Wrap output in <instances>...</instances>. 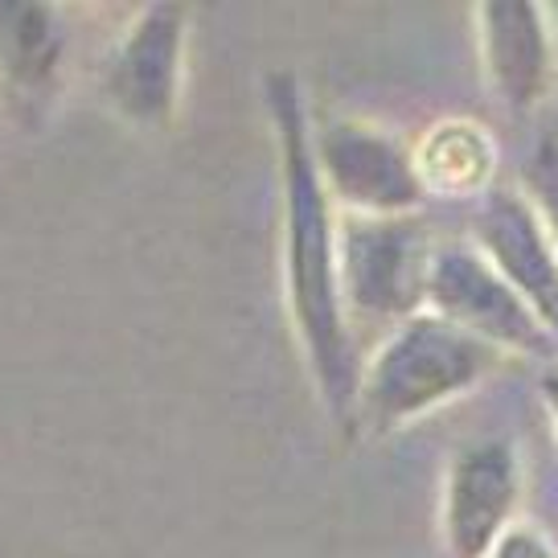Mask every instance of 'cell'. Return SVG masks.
<instances>
[{"label":"cell","instance_id":"cell-1","mask_svg":"<svg viewBox=\"0 0 558 558\" xmlns=\"http://www.w3.org/2000/svg\"><path fill=\"white\" fill-rule=\"evenodd\" d=\"M267 111L276 123L279 185H283V288L292 325L304 345V362L316 395L332 418L349 423L357 402V353L337 288V214L325 181L316 173L308 111L300 83L276 70L267 78Z\"/></svg>","mask_w":558,"mask_h":558},{"label":"cell","instance_id":"cell-2","mask_svg":"<svg viewBox=\"0 0 558 558\" xmlns=\"http://www.w3.org/2000/svg\"><path fill=\"white\" fill-rule=\"evenodd\" d=\"M493 366L497 349L452 329L439 316L418 313L390 329L378 353L362 366L353 418L374 432H395L472 390Z\"/></svg>","mask_w":558,"mask_h":558},{"label":"cell","instance_id":"cell-3","mask_svg":"<svg viewBox=\"0 0 558 558\" xmlns=\"http://www.w3.org/2000/svg\"><path fill=\"white\" fill-rule=\"evenodd\" d=\"M432 251L436 243L415 214H345L337 222V288L345 320L399 329L423 313Z\"/></svg>","mask_w":558,"mask_h":558},{"label":"cell","instance_id":"cell-4","mask_svg":"<svg viewBox=\"0 0 558 558\" xmlns=\"http://www.w3.org/2000/svg\"><path fill=\"white\" fill-rule=\"evenodd\" d=\"M308 140L325 193L341 202L345 214L395 218L411 214L427 197L415 169V153L374 123L325 116L308 128Z\"/></svg>","mask_w":558,"mask_h":558},{"label":"cell","instance_id":"cell-5","mask_svg":"<svg viewBox=\"0 0 558 558\" xmlns=\"http://www.w3.org/2000/svg\"><path fill=\"white\" fill-rule=\"evenodd\" d=\"M423 313L448 320L452 329L485 341L497 353L513 349V353L546 357L558 345L472 243H436L432 267H427Z\"/></svg>","mask_w":558,"mask_h":558},{"label":"cell","instance_id":"cell-6","mask_svg":"<svg viewBox=\"0 0 558 558\" xmlns=\"http://www.w3.org/2000/svg\"><path fill=\"white\" fill-rule=\"evenodd\" d=\"M185 74V9H144L104 62V99L120 120L144 132H165L181 107Z\"/></svg>","mask_w":558,"mask_h":558},{"label":"cell","instance_id":"cell-7","mask_svg":"<svg viewBox=\"0 0 558 558\" xmlns=\"http://www.w3.org/2000/svg\"><path fill=\"white\" fill-rule=\"evenodd\" d=\"M472 239L488 267L506 279L534 320L558 341V251L534 206L501 185L485 190L472 214Z\"/></svg>","mask_w":558,"mask_h":558},{"label":"cell","instance_id":"cell-8","mask_svg":"<svg viewBox=\"0 0 558 558\" xmlns=\"http://www.w3.org/2000/svg\"><path fill=\"white\" fill-rule=\"evenodd\" d=\"M518 506V452L506 439H472L444 476V542L452 558H485Z\"/></svg>","mask_w":558,"mask_h":558},{"label":"cell","instance_id":"cell-9","mask_svg":"<svg viewBox=\"0 0 558 558\" xmlns=\"http://www.w3.org/2000/svg\"><path fill=\"white\" fill-rule=\"evenodd\" d=\"M481 62L506 111L525 116L546 99L555 78V46L546 13L530 0H493L476 9Z\"/></svg>","mask_w":558,"mask_h":558},{"label":"cell","instance_id":"cell-10","mask_svg":"<svg viewBox=\"0 0 558 558\" xmlns=\"http://www.w3.org/2000/svg\"><path fill=\"white\" fill-rule=\"evenodd\" d=\"M66 50V17L53 4L0 0V90L21 120L37 123L53 104Z\"/></svg>","mask_w":558,"mask_h":558},{"label":"cell","instance_id":"cell-11","mask_svg":"<svg viewBox=\"0 0 558 558\" xmlns=\"http://www.w3.org/2000/svg\"><path fill=\"white\" fill-rule=\"evenodd\" d=\"M423 190L436 193H472L485 190L493 173V144L472 123H439L432 140L415 157Z\"/></svg>","mask_w":558,"mask_h":558},{"label":"cell","instance_id":"cell-12","mask_svg":"<svg viewBox=\"0 0 558 558\" xmlns=\"http://www.w3.org/2000/svg\"><path fill=\"white\" fill-rule=\"evenodd\" d=\"M530 193H534V214L546 227L550 243L558 251V148L555 144H538V153L530 157Z\"/></svg>","mask_w":558,"mask_h":558},{"label":"cell","instance_id":"cell-13","mask_svg":"<svg viewBox=\"0 0 558 558\" xmlns=\"http://www.w3.org/2000/svg\"><path fill=\"white\" fill-rule=\"evenodd\" d=\"M485 558H555V546L542 538L534 525H509Z\"/></svg>","mask_w":558,"mask_h":558},{"label":"cell","instance_id":"cell-14","mask_svg":"<svg viewBox=\"0 0 558 558\" xmlns=\"http://www.w3.org/2000/svg\"><path fill=\"white\" fill-rule=\"evenodd\" d=\"M542 402H546V411H550V418H555V432H558V369H546L542 374Z\"/></svg>","mask_w":558,"mask_h":558}]
</instances>
